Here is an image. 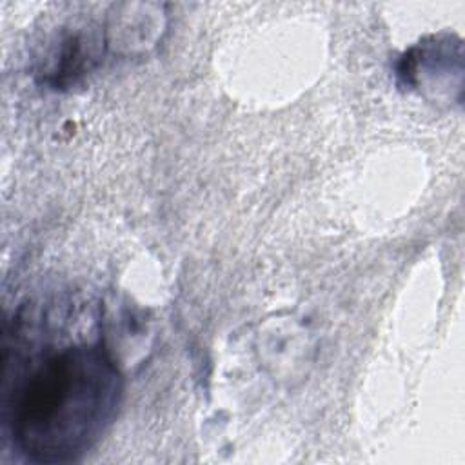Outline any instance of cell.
<instances>
[{"label":"cell","mask_w":465,"mask_h":465,"mask_svg":"<svg viewBox=\"0 0 465 465\" xmlns=\"http://www.w3.org/2000/svg\"><path fill=\"white\" fill-rule=\"evenodd\" d=\"M122 374L102 341L45 354L15 385L9 423L16 449L35 463H67L85 454L111 425Z\"/></svg>","instance_id":"6da1fadb"},{"label":"cell","mask_w":465,"mask_h":465,"mask_svg":"<svg viewBox=\"0 0 465 465\" xmlns=\"http://www.w3.org/2000/svg\"><path fill=\"white\" fill-rule=\"evenodd\" d=\"M100 40L84 29L65 31L44 60V82L53 87H67L89 73L100 60Z\"/></svg>","instance_id":"7a4b0ae2"}]
</instances>
